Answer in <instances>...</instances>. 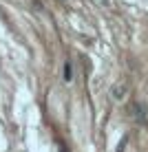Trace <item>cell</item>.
Instances as JSON below:
<instances>
[{"instance_id":"cell-1","label":"cell","mask_w":148,"mask_h":152,"mask_svg":"<svg viewBox=\"0 0 148 152\" xmlns=\"http://www.w3.org/2000/svg\"><path fill=\"white\" fill-rule=\"evenodd\" d=\"M130 113L135 115V119L139 124H146V110H144V104H133L130 106Z\"/></svg>"},{"instance_id":"cell-3","label":"cell","mask_w":148,"mask_h":152,"mask_svg":"<svg viewBox=\"0 0 148 152\" xmlns=\"http://www.w3.org/2000/svg\"><path fill=\"white\" fill-rule=\"evenodd\" d=\"M71 75H73V71H71V64L66 62V64H64V77H66V80H71Z\"/></svg>"},{"instance_id":"cell-2","label":"cell","mask_w":148,"mask_h":152,"mask_svg":"<svg viewBox=\"0 0 148 152\" xmlns=\"http://www.w3.org/2000/svg\"><path fill=\"white\" fill-rule=\"evenodd\" d=\"M124 93H126V86H124V84H119V86L117 88H115V91H113V97H124Z\"/></svg>"}]
</instances>
